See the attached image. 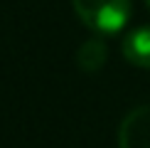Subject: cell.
<instances>
[{
  "label": "cell",
  "instance_id": "1",
  "mask_svg": "<svg viewBox=\"0 0 150 148\" xmlns=\"http://www.w3.org/2000/svg\"><path fill=\"white\" fill-rule=\"evenodd\" d=\"M71 5L79 20L98 35L123 30L130 17V0H71Z\"/></svg>",
  "mask_w": 150,
  "mask_h": 148
},
{
  "label": "cell",
  "instance_id": "2",
  "mask_svg": "<svg viewBox=\"0 0 150 148\" xmlns=\"http://www.w3.org/2000/svg\"><path fill=\"white\" fill-rule=\"evenodd\" d=\"M118 148H150V104L126 114L118 128Z\"/></svg>",
  "mask_w": 150,
  "mask_h": 148
},
{
  "label": "cell",
  "instance_id": "3",
  "mask_svg": "<svg viewBox=\"0 0 150 148\" xmlns=\"http://www.w3.org/2000/svg\"><path fill=\"white\" fill-rule=\"evenodd\" d=\"M123 57L135 67L150 69V25L138 27L126 35V40H123Z\"/></svg>",
  "mask_w": 150,
  "mask_h": 148
},
{
  "label": "cell",
  "instance_id": "4",
  "mask_svg": "<svg viewBox=\"0 0 150 148\" xmlns=\"http://www.w3.org/2000/svg\"><path fill=\"white\" fill-rule=\"evenodd\" d=\"M106 57H108V49L101 40H86L84 45L79 47L76 52V64L81 67L84 72H98L101 67L106 64Z\"/></svg>",
  "mask_w": 150,
  "mask_h": 148
},
{
  "label": "cell",
  "instance_id": "5",
  "mask_svg": "<svg viewBox=\"0 0 150 148\" xmlns=\"http://www.w3.org/2000/svg\"><path fill=\"white\" fill-rule=\"evenodd\" d=\"M145 5H148V8H150V0H145Z\"/></svg>",
  "mask_w": 150,
  "mask_h": 148
}]
</instances>
